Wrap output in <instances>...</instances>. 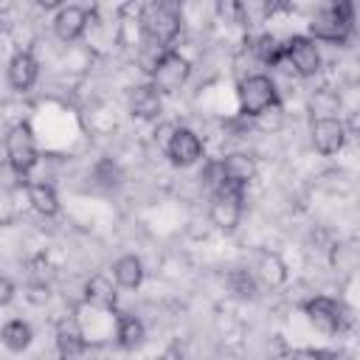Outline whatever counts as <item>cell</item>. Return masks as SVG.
Listing matches in <instances>:
<instances>
[{
	"mask_svg": "<svg viewBox=\"0 0 360 360\" xmlns=\"http://www.w3.org/2000/svg\"><path fill=\"white\" fill-rule=\"evenodd\" d=\"M354 31V6L352 3H329L321 6L309 17V37L315 42L346 45Z\"/></svg>",
	"mask_w": 360,
	"mask_h": 360,
	"instance_id": "6da1fadb",
	"label": "cell"
},
{
	"mask_svg": "<svg viewBox=\"0 0 360 360\" xmlns=\"http://www.w3.org/2000/svg\"><path fill=\"white\" fill-rule=\"evenodd\" d=\"M236 101H239V115L242 118H259L273 107H281L278 87L267 73H248L236 84Z\"/></svg>",
	"mask_w": 360,
	"mask_h": 360,
	"instance_id": "7a4b0ae2",
	"label": "cell"
},
{
	"mask_svg": "<svg viewBox=\"0 0 360 360\" xmlns=\"http://www.w3.org/2000/svg\"><path fill=\"white\" fill-rule=\"evenodd\" d=\"M138 25L143 31V39L149 42H158L163 48H172V42L177 39L180 34V11L177 6L172 3H163V0H152V3H143L141 11H138Z\"/></svg>",
	"mask_w": 360,
	"mask_h": 360,
	"instance_id": "3957f363",
	"label": "cell"
},
{
	"mask_svg": "<svg viewBox=\"0 0 360 360\" xmlns=\"http://www.w3.org/2000/svg\"><path fill=\"white\" fill-rule=\"evenodd\" d=\"M6 160H8L11 172H17L20 177H25L37 166V160H39L37 138H34V129L25 121L14 124L6 132Z\"/></svg>",
	"mask_w": 360,
	"mask_h": 360,
	"instance_id": "277c9868",
	"label": "cell"
},
{
	"mask_svg": "<svg viewBox=\"0 0 360 360\" xmlns=\"http://www.w3.org/2000/svg\"><path fill=\"white\" fill-rule=\"evenodd\" d=\"M284 62L301 79L315 76L321 70V65H323L321 48L309 34H292L290 39H284Z\"/></svg>",
	"mask_w": 360,
	"mask_h": 360,
	"instance_id": "5b68a950",
	"label": "cell"
},
{
	"mask_svg": "<svg viewBox=\"0 0 360 360\" xmlns=\"http://www.w3.org/2000/svg\"><path fill=\"white\" fill-rule=\"evenodd\" d=\"M188 76H191V62H188L180 51L169 48V51L163 53V59L158 62L155 73L149 76V82L155 84V90H158L160 96H169V93H177V90L188 82Z\"/></svg>",
	"mask_w": 360,
	"mask_h": 360,
	"instance_id": "8992f818",
	"label": "cell"
},
{
	"mask_svg": "<svg viewBox=\"0 0 360 360\" xmlns=\"http://www.w3.org/2000/svg\"><path fill=\"white\" fill-rule=\"evenodd\" d=\"M242 202H245V188L236 186H222L211 194L208 217L219 231H233L242 219Z\"/></svg>",
	"mask_w": 360,
	"mask_h": 360,
	"instance_id": "52a82bcc",
	"label": "cell"
},
{
	"mask_svg": "<svg viewBox=\"0 0 360 360\" xmlns=\"http://www.w3.org/2000/svg\"><path fill=\"white\" fill-rule=\"evenodd\" d=\"M301 309H304L307 321L321 332L335 335V332H340L346 326V309L329 295H312L309 301L301 304Z\"/></svg>",
	"mask_w": 360,
	"mask_h": 360,
	"instance_id": "ba28073f",
	"label": "cell"
},
{
	"mask_svg": "<svg viewBox=\"0 0 360 360\" xmlns=\"http://www.w3.org/2000/svg\"><path fill=\"white\" fill-rule=\"evenodd\" d=\"M309 141L318 155H338L346 143V124L338 115H315L309 124Z\"/></svg>",
	"mask_w": 360,
	"mask_h": 360,
	"instance_id": "9c48e42d",
	"label": "cell"
},
{
	"mask_svg": "<svg viewBox=\"0 0 360 360\" xmlns=\"http://www.w3.org/2000/svg\"><path fill=\"white\" fill-rule=\"evenodd\" d=\"M166 158L174 163V166H194L200 158H202V141L194 129L188 127H177L174 135H172V143L166 149Z\"/></svg>",
	"mask_w": 360,
	"mask_h": 360,
	"instance_id": "30bf717a",
	"label": "cell"
},
{
	"mask_svg": "<svg viewBox=\"0 0 360 360\" xmlns=\"http://www.w3.org/2000/svg\"><path fill=\"white\" fill-rule=\"evenodd\" d=\"M90 17H93V14H90L84 6H62V8H56V14H53V34H56L62 42H76V39L87 31Z\"/></svg>",
	"mask_w": 360,
	"mask_h": 360,
	"instance_id": "8fae6325",
	"label": "cell"
},
{
	"mask_svg": "<svg viewBox=\"0 0 360 360\" xmlns=\"http://www.w3.org/2000/svg\"><path fill=\"white\" fill-rule=\"evenodd\" d=\"M219 172H222L225 186L248 188V183L256 177L259 166H256V158L253 155H248V152H231V155L219 158Z\"/></svg>",
	"mask_w": 360,
	"mask_h": 360,
	"instance_id": "7c38bea8",
	"label": "cell"
},
{
	"mask_svg": "<svg viewBox=\"0 0 360 360\" xmlns=\"http://www.w3.org/2000/svg\"><path fill=\"white\" fill-rule=\"evenodd\" d=\"M84 301L96 309H115L118 304V284L115 278L104 276V273H93L84 281Z\"/></svg>",
	"mask_w": 360,
	"mask_h": 360,
	"instance_id": "4fadbf2b",
	"label": "cell"
},
{
	"mask_svg": "<svg viewBox=\"0 0 360 360\" xmlns=\"http://www.w3.org/2000/svg\"><path fill=\"white\" fill-rule=\"evenodd\" d=\"M39 76V62L34 59L31 51H17L11 59H8V84L20 93L31 90L34 82Z\"/></svg>",
	"mask_w": 360,
	"mask_h": 360,
	"instance_id": "5bb4252c",
	"label": "cell"
},
{
	"mask_svg": "<svg viewBox=\"0 0 360 360\" xmlns=\"http://www.w3.org/2000/svg\"><path fill=\"white\" fill-rule=\"evenodd\" d=\"M129 112L138 121H155L163 112V96L155 90V84H138L129 96Z\"/></svg>",
	"mask_w": 360,
	"mask_h": 360,
	"instance_id": "9a60e30c",
	"label": "cell"
},
{
	"mask_svg": "<svg viewBox=\"0 0 360 360\" xmlns=\"http://www.w3.org/2000/svg\"><path fill=\"white\" fill-rule=\"evenodd\" d=\"M253 276L264 284V287H281L287 281V264L278 253L273 250H256L253 259Z\"/></svg>",
	"mask_w": 360,
	"mask_h": 360,
	"instance_id": "2e32d148",
	"label": "cell"
},
{
	"mask_svg": "<svg viewBox=\"0 0 360 360\" xmlns=\"http://www.w3.org/2000/svg\"><path fill=\"white\" fill-rule=\"evenodd\" d=\"M146 340V326L141 318L129 315V312H118L115 315V343L127 352L138 349L141 343Z\"/></svg>",
	"mask_w": 360,
	"mask_h": 360,
	"instance_id": "e0dca14e",
	"label": "cell"
},
{
	"mask_svg": "<svg viewBox=\"0 0 360 360\" xmlns=\"http://www.w3.org/2000/svg\"><path fill=\"white\" fill-rule=\"evenodd\" d=\"M248 45H250L253 59L259 65H264V68H278L284 62V42L278 37H273V34H259Z\"/></svg>",
	"mask_w": 360,
	"mask_h": 360,
	"instance_id": "ac0fdd59",
	"label": "cell"
},
{
	"mask_svg": "<svg viewBox=\"0 0 360 360\" xmlns=\"http://www.w3.org/2000/svg\"><path fill=\"white\" fill-rule=\"evenodd\" d=\"M143 276H146L143 262L138 256H132V253H127V256H121V259L112 262V278L124 290H138L143 284Z\"/></svg>",
	"mask_w": 360,
	"mask_h": 360,
	"instance_id": "d6986e66",
	"label": "cell"
},
{
	"mask_svg": "<svg viewBox=\"0 0 360 360\" xmlns=\"http://www.w3.org/2000/svg\"><path fill=\"white\" fill-rule=\"evenodd\" d=\"M25 188H28V202L37 214H42V217H56L59 214V197H56V188L51 183L34 180Z\"/></svg>",
	"mask_w": 360,
	"mask_h": 360,
	"instance_id": "ffe728a7",
	"label": "cell"
},
{
	"mask_svg": "<svg viewBox=\"0 0 360 360\" xmlns=\"http://www.w3.org/2000/svg\"><path fill=\"white\" fill-rule=\"evenodd\" d=\"M31 340H34V329L22 318H11L3 323V346L8 352H22L31 346Z\"/></svg>",
	"mask_w": 360,
	"mask_h": 360,
	"instance_id": "44dd1931",
	"label": "cell"
},
{
	"mask_svg": "<svg viewBox=\"0 0 360 360\" xmlns=\"http://www.w3.org/2000/svg\"><path fill=\"white\" fill-rule=\"evenodd\" d=\"M56 349H59V357L62 360H76V357H82V352H84V338H82V332L76 329V326H59V332H56Z\"/></svg>",
	"mask_w": 360,
	"mask_h": 360,
	"instance_id": "7402d4cb",
	"label": "cell"
},
{
	"mask_svg": "<svg viewBox=\"0 0 360 360\" xmlns=\"http://www.w3.org/2000/svg\"><path fill=\"white\" fill-rule=\"evenodd\" d=\"M256 276L253 270H245V267H233L228 276H225V284L228 290L236 295V298H253L256 295Z\"/></svg>",
	"mask_w": 360,
	"mask_h": 360,
	"instance_id": "603a6c76",
	"label": "cell"
},
{
	"mask_svg": "<svg viewBox=\"0 0 360 360\" xmlns=\"http://www.w3.org/2000/svg\"><path fill=\"white\" fill-rule=\"evenodd\" d=\"M96 177H98L104 186H118L121 172H118V166H115L112 160H101V163L96 166Z\"/></svg>",
	"mask_w": 360,
	"mask_h": 360,
	"instance_id": "cb8c5ba5",
	"label": "cell"
},
{
	"mask_svg": "<svg viewBox=\"0 0 360 360\" xmlns=\"http://www.w3.org/2000/svg\"><path fill=\"white\" fill-rule=\"evenodd\" d=\"M256 124H259L262 129H278V127H281V107L267 110L264 115H259V118H256Z\"/></svg>",
	"mask_w": 360,
	"mask_h": 360,
	"instance_id": "d4e9b609",
	"label": "cell"
},
{
	"mask_svg": "<svg viewBox=\"0 0 360 360\" xmlns=\"http://www.w3.org/2000/svg\"><path fill=\"white\" fill-rule=\"evenodd\" d=\"M174 129H177L174 124H163V127H160V129L155 132V141H158V146H160L163 152L169 149V143H172V135H174Z\"/></svg>",
	"mask_w": 360,
	"mask_h": 360,
	"instance_id": "484cf974",
	"label": "cell"
},
{
	"mask_svg": "<svg viewBox=\"0 0 360 360\" xmlns=\"http://www.w3.org/2000/svg\"><path fill=\"white\" fill-rule=\"evenodd\" d=\"M11 298H14V284H11V278H3V281H0V304L8 307Z\"/></svg>",
	"mask_w": 360,
	"mask_h": 360,
	"instance_id": "4316f807",
	"label": "cell"
},
{
	"mask_svg": "<svg viewBox=\"0 0 360 360\" xmlns=\"http://www.w3.org/2000/svg\"><path fill=\"white\" fill-rule=\"evenodd\" d=\"M28 298H31L34 304H42V301H48V287H42V284H34V287H28Z\"/></svg>",
	"mask_w": 360,
	"mask_h": 360,
	"instance_id": "83f0119b",
	"label": "cell"
},
{
	"mask_svg": "<svg viewBox=\"0 0 360 360\" xmlns=\"http://www.w3.org/2000/svg\"><path fill=\"white\" fill-rule=\"evenodd\" d=\"M155 360H183V357H180L177 352H163V354H160V357H155Z\"/></svg>",
	"mask_w": 360,
	"mask_h": 360,
	"instance_id": "f1b7e54d",
	"label": "cell"
}]
</instances>
